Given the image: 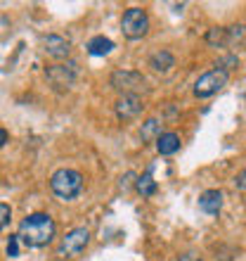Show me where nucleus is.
Returning a JSON list of instances; mask_svg holds the SVG:
<instances>
[{
    "instance_id": "obj_1",
    "label": "nucleus",
    "mask_w": 246,
    "mask_h": 261,
    "mask_svg": "<svg viewBox=\"0 0 246 261\" xmlns=\"http://www.w3.org/2000/svg\"><path fill=\"white\" fill-rule=\"evenodd\" d=\"M57 235V223L50 214H28L26 219L19 223V238L21 245L26 247H45L55 240Z\"/></svg>"
},
{
    "instance_id": "obj_2",
    "label": "nucleus",
    "mask_w": 246,
    "mask_h": 261,
    "mask_svg": "<svg viewBox=\"0 0 246 261\" xmlns=\"http://www.w3.org/2000/svg\"><path fill=\"white\" fill-rule=\"evenodd\" d=\"M50 190L52 195L64 202L74 199L81 195L83 190V176L76 169H57L52 176H50Z\"/></svg>"
},
{
    "instance_id": "obj_3",
    "label": "nucleus",
    "mask_w": 246,
    "mask_h": 261,
    "mask_svg": "<svg viewBox=\"0 0 246 261\" xmlns=\"http://www.w3.org/2000/svg\"><path fill=\"white\" fill-rule=\"evenodd\" d=\"M88 242H90L88 228L85 226L71 228V230L59 240V245H57V256H59V259H76L83 249L88 247Z\"/></svg>"
},
{
    "instance_id": "obj_4",
    "label": "nucleus",
    "mask_w": 246,
    "mask_h": 261,
    "mask_svg": "<svg viewBox=\"0 0 246 261\" xmlns=\"http://www.w3.org/2000/svg\"><path fill=\"white\" fill-rule=\"evenodd\" d=\"M121 31L126 38L130 41H137V38H144L147 31H149V14L142 7H130L123 12L121 19Z\"/></svg>"
},
{
    "instance_id": "obj_5",
    "label": "nucleus",
    "mask_w": 246,
    "mask_h": 261,
    "mask_svg": "<svg viewBox=\"0 0 246 261\" xmlns=\"http://www.w3.org/2000/svg\"><path fill=\"white\" fill-rule=\"evenodd\" d=\"M227 81H230V71L216 67V69L206 71V74H201L197 79V83H194V95H197L199 100L211 97V95H216L220 88H225Z\"/></svg>"
},
{
    "instance_id": "obj_6",
    "label": "nucleus",
    "mask_w": 246,
    "mask_h": 261,
    "mask_svg": "<svg viewBox=\"0 0 246 261\" xmlns=\"http://www.w3.org/2000/svg\"><path fill=\"white\" fill-rule=\"evenodd\" d=\"M111 88L123 93V95H137L140 90H144L147 81L140 71H130V69H116L109 79Z\"/></svg>"
},
{
    "instance_id": "obj_7",
    "label": "nucleus",
    "mask_w": 246,
    "mask_h": 261,
    "mask_svg": "<svg viewBox=\"0 0 246 261\" xmlns=\"http://www.w3.org/2000/svg\"><path fill=\"white\" fill-rule=\"evenodd\" d=\"M114 110H116V117L121 121H133V119L142 114L144 102L140 95H121L116 100V105H114Z\"/></svg>"
},
{
    "instance_id": "obj_8",
    "label": "nucleus",
    "mask_w": 246,
    "mask_h": 261,
    "mask_svg": "<svg viewBox=\"0 0 246 261\" xmlns=\"http://www.w3.org/2000/svg\"><path fill=\"white\" fill-rule=\"evenodd\" d=\"M45 76L55 83L57 88H69V86L76 81V76H78V64L76 62L55 64V67H50L48 71H45Z\"/></svg>"
},
{
    "instance_id": "obj_9",
    "label": "nucleus",
    "mask_w": 246,
    "mask_h": 261,
    "mask_svg": "<svg viewBox=\"0 0 246 261\" xmlns=\"http://www.w3.org/2000/svg\"><path fill=\"white\" fill-rule=\"evenodd\" d=\"M43 50H45L50 57H55V60H64V57H69V53H71V43H69L64 36L50 34L43 38Z\"/></svg>"
},
{
    "instance_id": "obj_10",
    "label": "nucleus",
    "mask_w": 246,
    "mask_h": 261,
    "mask_svg": "<svg viewBox=\"0 0 246 261\" xmlns=\"http://www.w3.org/2000/svg\"><path fill=\"white\" fill-rule=\"evenodd\" d=\"M149 67L157 71V74H168L173 67H175V57L168 50H157L149 55Z\"/></svg>"
},
{
    "instance_id": "obj_11",
    "label": "nucleus",
    "mask_w": 246,
    "mask_h": 261,
    "mask_svg": "<svg viewBox=\"0 0 246 261\" xmlns=\"http://www.w3.org/2000/svg\"><path fill=\"white\" fill-rule=\"evenodd\" d=\"M199 209L204 214H218L223 209V193L220 190H206V193H201Z\"/></svg>"
},
{
    "instance_id": "obj_12",
    "label": "nucleus",
    "mask_w": 246,
    "mask_h": 261,
    "mask_svg": "<svg viewBox=\"0 0 246 261\" xmlns=\"http://www.w3.org/2000/svg\"><path fill=\"white\" fill-rule=\"evenodd\" d=\"M157 150H159V154H164V157L175 154V152L180 150V136L178 133H173V130L161 133V136L157 138Z\"/></svg>"
},
{
    "instance_id": "obj_13",
    "label": "nucleus",
    "mask_w": 246,
    "mask_h": 261,
    "mask_svg": "<svg viewBox=\"0 0 246 261\" xmlns=\"http://www.w3.org/2000/svg\"><path fill=\"white\" fill-rule=\"evenodd\" d=\"M88 53L90 55H95V57H104V55H109L111 50H114V41L111 38H107V36H95V38H90L88 41Z\"/></svg>"
},
{
    "instance_id": "obj_14",
    "label": "nucleus",
    "mask_w": 246,
    "mask_h": 261,
    "mask_svg": "<svg viewBox=\"0 0 246 261\" xmlns=\"http://www.w3.org/2000/svg\"><path fill=\"white\" fill-rule=\"evenodd\" d=\"M206 43L213 48H225L227 45V29L225 27H213L206 34Z\"/></svg>"
},
{
    "instance_id": "obj_15",
    "label": "nucleus",
    "mask_w": 246,
    "mask_h": 261,
    "mask_svg": "<svg viewBox=\"0 0 246 261\" xmlns=\"http://www.w3.org/2000/svg\"><path fill=\"white\" fill-rule=\"evenodd\" d=\"M137 193L142 195V197H151V195L157 193V180L151 178V173H144V176H140L135 183Z\"/></svg>"
},
{
    "instance_id": "obj_16",
    "label": "nucleus",
    "mask_w": 246,
    "mask_h": 261,
    "mask_svg": "<svg viewBox=\"0 0 246 261\" xmlns=\"http://www.w3.org/2000/svg\"><path fill=\"white\" fill-rule=\"evenodd\" d=\"M140 136H142L144 143H149V140H154V138L161 136V124H159V119H147L142 126V130H140Z\"/></svg>"
},
{
    "instance_id": "obj_17",
    "label": "nucleus",
    "mask_w": 246,
    "mask_h": 261,
    "mask_svg": "<svg viewBox=\"0 0 246 261\" xmlns=\"http://www.w3.org/2000/svg\"><path fill=\"white\" fill-rule=\"evenodd\" d=\"M246 41V27H230L227 29V45H239V43H244Z\"/></svg>"
},
{
    "instance_id": "obj_18",
    "label": "nucleus",
    "mask_w": 246,
    "mask_h": 261,
    "mask_svg": "<svg viewBox=\"0 0 246 261\" xmlns=\"http://www.w3.org/2000/svg\"><path fill=\"white\" fill-rule=\"evenodd\" d=\"M10 219H12V209H10V204L0 202V230L10 223Z\"/></svg>"
},
{
    "instance_id": "obj_19",
    "label": "nucleus",
    "mask_w": 246,
    "mask_h": 261,
    "mask_svg": "<svg viewBox=\"0 0 246 261\" xmlns=\"http://www.w3.org/2000/svg\"><path fill=\"white\" fill-rule=\"evenodd\" d=\"M7 256H19V238H17V235H10V242H7Z\"/></svg>"
},
{
    "instance_id": "obj_20",
    "label": "nucleus",
    "mask_w": 246,
    "mask_h": 261,
    "mask_svg": "<svg viewBox=\"0 0 246 261\" xmlns=\"http://www.w3.org/2000/svg\"><path fill=\"white\" fill-rule=\"evenodd\" d=\"M180 261H204V259H201V256H199L197 252H187V254L180 256Z\"/></svg>"
},
{
    "instance_id": "obj_21",
    "label": "nucleus",
    "mask_w": 246,
    "mask_h": 261,
    "mask_svg": "<svg viewBox=\"0 0 246 261\" xmlns=\"http://www.w3.org/2000/svg\"><path fill=\"white\" fill-rule=\"evenodd\" d=\"M234 183H237V186H239V188H244V190H246V171H244V173H239Z\"/></svg>"
},
{
    "instance_id": "obj_22",
    "label": "nucleus",
    "mask_w": 246,
    "mask_h": 261,
    "mask_svg": "<svg viewBox=\"0 0 246 261\" xmlns=\"http://www.w3.org/2000/svg\"><path fill=\"white\" fill-rule=\"evenodd\" d=\"M7 143V130L5 128H0V147Z\"/></svg>"
}]
</instances>
